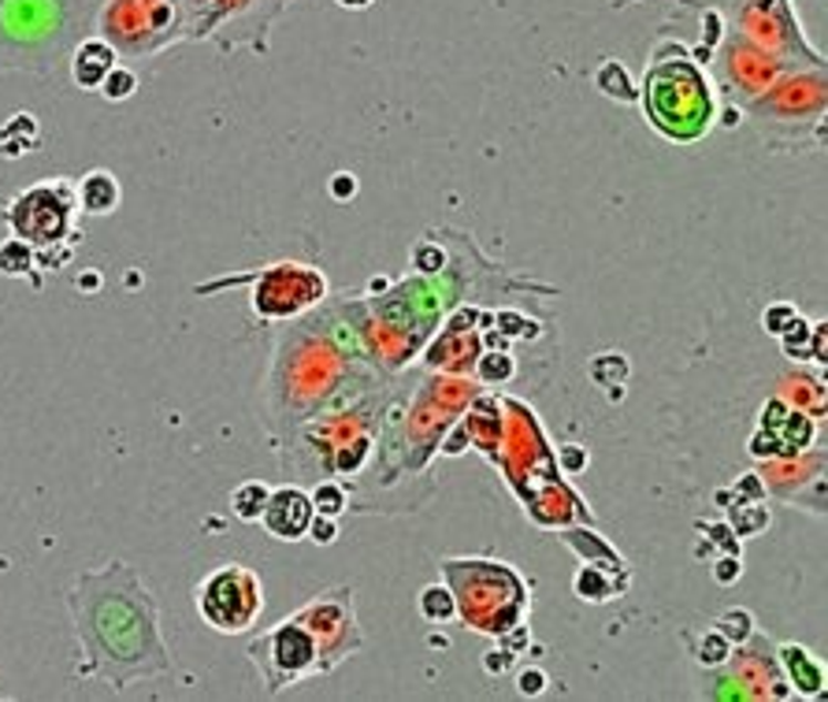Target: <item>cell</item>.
I'll list each match as a JSON object with an SVG mask.
<instances>
[{"instance_id":"26","label":"cell","mask_w":828,"mask_h":702,"mask_svg":"<svg viewBox=\"0 0 828 702\" xmlns=\"http://www.w3.org/2000/svg\"><path fill=\"white\" fill-rule=\"evenodd\" d=\"M308 532H313L316 543H335V539H338L335 517H324V513H316V517H313V528H308Z\"/></svg>"},{"instance_id":"10","label":"cell","mask_w":828,"mask_h":702,"mask_svg":"<svg viewBox=\"0 0 828 702\" xmlns=\"http://www.w3.org/2000/svg\"><path fill=\"white\" fill-rule=\"evenodd\" d=\"M294 617L316 636L324 673H331L338 662H346L349 654H357L360 643H365V639H360V628H357L354 603H349V587L319 591V598H313V603Z\"/></svg>"},{"instance_id":"18","label":"cell","mask_w":828,"mask_h":702,"mask_svg":"<svg viewBox=\"0 0 828 702\" xmlns=\"http://www.w3.org/2000/svg\"><path fill=\"white\" fill-rule=\"evenodd\" d=\"M595 86L602 90L606 97H614V101H636L639 97V90L631 86L628 71L620 67L617 60H606V64L595 71Z\"/></svg>"},{"instance_id":"6","label":"cell","mask_w":828,"mask_h":702,"mask_svg":"<svg viewBox=\"0 0 828 702\" xmlns=\"http://www.w3.org/2000/svg\"><path fill=\"white\" fill-rule=\"evenodd\" d=\"M736 34L788 67H825V56L806 41L788 0H721Z\"/></svg>"},{"instance_id":"21","label":"cell","mask_w":828,"mask_h":702,"mask_svg":"<svg viewBox=\"0 0 828 702\" xmlns=\"http://www.w3.org/2000/svg\"><path fill=\"white\" fill-rule=\"evenodd\" d=\"M420 614L428 617V621H447V617H453V591H450V587H442V584L423 587Z\"/></svg>"},{"instance_id":"17","label":"cell","mask_w":828,"mask_h":702,"mask_svg":"<svg viewBox=\"0 0 828 702\" xmlns=\"http://www.w3.org/2000/svg\"><path fill=\"white\" fill-rule=\"evenodd\" d=\"M268 494H272V488L261 480H245L238 483V488L231 491V510L238 521H261L264 517V505H268Z\"/></svg>"},{"instance_id":"25","label":"cell","mask_w":828,"mask_h":702,"mask_svg":"<svg viewBox=\"0 0 828 702\" xmlns=\"http://www.w3.org/2000/svg\"><path fill=\"white\" fill-rule=\"evenodd\" d=\"M357 193V179L349 171H338L335 179H331V198L335 201H349Z\"/></svg>"},{"instance_id":"9","label":"cell","mask_w":828,"mask_h":702,"mask_svg":"<svg viewBox=\"0 0 828 702\" xmlns=\"http://www.w3.org/2000/svg\"><path fill=\"white\" fill-rule=\"evenodd\" d=\"M71 205H75V193L67 182H38L34 190H23L8 205L4 220L15 239L30 245H56L71 231Z\"/></svg>"},{"instance_id":"27","label":"cell","mask_w":828,"mask_h":702,"mask_svg":"<svg viewBox=\"0 0 828 702\" xmlns=\"http://www.w3.org/2000/svg\"><path fill=\"white\" fill-rule=\"evenodd\" d=\"M543 688H546V677L539 673V669H527V673L521 677V695H539Z\"/></svg>"},{"instance_id":"15","label":"cell","mask_w":828,"mask_h":702,"mask_svg":"<svg viewBox=\"0 0 828 702\" xmlns=\"http://www.w3.org/2000/svg\"><path fill=\"white\" fill-rule=\"evenodd\" d=\"M123 201V190H119V179L112 171H90L82 175L78 182V205L82 212L90 216H112L119 209Z\"/></svg>"},{"instance_id":"19","label":"cell","mask_w":828,"mask_h":702,"mask_svg":"<svg viewBox=\"0 0 828 702\" xmlns=\"http://www.w3.org/2000/svg\"><path fill=\"white\" fill-rule=\"evenodd\" d=\"M34 250H30V242L23 239H8L0 245V272L4 275H30L34 272Z\"/></svg>"},{"instance_id":"7","label":"cell","mask_w":828,"mask_h":702,"mask_svg":"<svg viewBox=\"0 0 828 702\" xmlns=\"http://www.w3.org/2000/svg\"><path fill=\"white\" fill-rule=\"evenodd\" d=\"M193 603H198L205 625L223 636H238L256 621V614L264 606V591L253 569H245V565H220V569L209 573L198 584Z\"/></svg>"},{"instance_id":"23","label":"cell","mask_w":828,"mask_h":702,"mask_svg":"<svg viewBox=\"0 0 828 702\" xmlns=\"http://www.w3.org/2000/svg\"><path fill=\"white\" fill-rule=\"evenodd\" d=\"M713 628H717L729 643H743V639L754 632V617L747 610H729V614L717 617V625H713Z\"/></svg>"},{"instance_id":"1","label":"cell","mask_w":828,"mask_h":702,"mask_svg":"<svg viewBox=\"0 0 828 702\" xmlns=\"http://www.w3.org/2000/svg\"><path fill=\"white\" fill-rule=\"evenodd\" d=\"M67 610L75 617L90 677L127 688L130 680L171 669L157 598L145 591L127 562H108L97 573H82L67 591Z\"/></svg>"},{"instance_id":"8","label":"cell","mask_w":828,"mask_h":702,"mask_svg":"<svg viewBox=\"0 0 828 702\" xmlns=\"http://www.w3.org/2000/svg\"><path fill=\"white\" fill-rule=\"evenodd\" d=\"M250 658L261 666L264 684L279 691L286 684H297V680H308L316 673H324V662H319V643L308 628L297 621V617H286L283 625L272 628L268 636H261L250 647Z\"/></svg>"},{"instance_id":"20","label":"cell","mask_w":828,"mask_h":702,"mask_svg":"<svg viewBox=\"0 0 828 702\" xmlns=\"http://www.w3.org/2000/svg\"><path fill=\"white\" fill-rule=\"evenodd\" d=\"M134 90H138V75H134V67H127V64H116L105 75V82H101V97L105 101H127V97H134Z\"/></svg>"},{"instance_id":"5","label":"cell","mask_w":828,"mask_h":702,"mask_svg":"<svg viewBox=\"0 0 828 702\" xmlns=\"http://www.w3.org/2000/svg\"><path fill=\"white\" fill-rule=\"evenodd\" d=\"M190 12L179 0H108L97 15V34L119 56H153L190 30Z\"/></svg>"},{"instance_id":"24","label":"cell","mask_w":828,"mask_h":702,"mask_svg":"<svg viewBox=\"0 0 828 702\" xmlns=\"http://www.w3.org/2000/svg\"><path fill=\"white\" fill-rule=\"evenodd\" d=\"M695 654H699L702 666H724V662H729L732 650H729V639H724L717 628H713V632L695 647Z\"/></svg>"},{"instance_id":"11","label":"cell","mask_w":828,"mask_h":702,"mask_svg":"<svg viewBox=\"0 0 828 702\" xmlns=\"http://www.w3.org/2000/svg\"><path fill=\"white\" fill-rule=\"evenodd\" d=\"M788 71H795V67L780 64V60L769 56V53H762L754 41L736 34L732 27L724 30V38L717 45V82L732 101L747 105V101L765 93L776 78L788 75Z\"/></svg>"},{"instance_id":"30","label":"cell","mask_w":828,"mask_h":702,"mask_svg":"<svg viewBox=\"0 0 828 702\" xmlns=\"http://www.w3.org/2000/svg\"><path fill=\"white\" fill-rule=\"evenodd\" d=\"M338 8H349V12H357V8H368V4H376V0H335Z\"/></svg>"},{"instance_id":"4","label":"cell","mask_w":828,"mask_h":702,"mask_svg":"<svg viewBox=\"0 0 828 702\" xmlns=\"http://www.w3.org/2000/svg\"><path fill=\"white\" fill-rule=\"evenodd\" d=\"M825 67H795L743 105V116L773 149L825 146Z\"/></svg>"},{"instance_id":"12","label":"cell","mask_w":828,"mask_h":702,"mask_svg":"<svg viewBox=\"0 0 828 702\" xmlns=\"http://www.w3.org/2000/svg\"><path fill=\"white\" fill-rule=\"evenodd\" d=\"M319 279L308 264H275L261 275V291H256V308L268 316H294L305 305H313L324 291H302V283Z\"/></svg>"},{"instance_id":"22","label":"cell","mask_w":828,"mask_h":702,"mask_svg":"<svg viewBox=\"0 0 828 702\" xmlns=\"http://www.w3.org/2000/svg\"><path fill=\"white\" fill-rule=\"evenodd\" d=\"M316 505V513H324V517H338V513L346 510V488L338 480H324L316 483V491L308 494Z\"/></svg>"},{"instance_id":"28","label":"cell","mask_w":828,"mask_h":702,"mask_svg":"<svg viewBox=\"0 0 828 702\" xmlns=\"http://www.w3.org/2000/svg\"><path fill=\"white\" fill-rule=\"evenodd\" d=\"M179 4L186 8V12H190V19H193V23H198V19H201V12H205V8L212 4V0H179ZM193 23H190V30H193Z\"/></svg>"},{"instance_id":"3","label":"cell","mask_w":828,"mask_h":702,"mask_svg":"<svg viewBox=\"0 0 828 702\" xmlns=\"http://www.w3.org/2000/svg\"><path fill=\"white\" fill-rule=\"evenodd\" d=\"M639 97H643L650 127L661 138L677 142V146H691V142L706 138V130L713 127L717 101H713L710 78L702 75V67L677 41H665V45H658L650 53Z\"/></svg>"},{"instance_id":"16","label":"cell","mask_w":828,"mask_h":702,"mask_svg":"<svg viewBox=\"0 0 828 702\" xmlns=\"http://www.w3.org/2000/svg\"><path fill=\"white\" fill-rule=\"evenodd\" d=\"M780 662H784V669H788V677H792V684H795L799 695H821V691H825V666L817 662L806 647L784 643L780 647Z\"/></svg>"},{"instance_id":"29","label":"cell","mask_w":828,"mask_h":702,"mask_svg":"<svg viewBox=\"0 0 828 702\" xmlns=\"http://www.w3.org/2000/svg\"><path fill=\"white\" fill-rule=\"evenodd\" d=\"M740 569H743V565H736V562H721L717 580H721V584H732V580H736V576H740Z\"/></svg>"},{"instance_id":"14","label":"cell","mask_w":828,"mask_h":702,"mask_svg":"<svg viewBox=\"0 0 828 702\" xmlns=\"http://www.w3.org/2000/svg\"><path fill=\"white\" fill-rule=\"evenodd\" d=\"M116 60H119V53L116 49L108 45L105 38L101 34H90V38H82L78 45H75V53L67 56V64H71V82H75L78 90H101V82H105V75L112 67H116Z\"/></svg>"},{"instance_id":"2","label":"cell","mask_w":828,"mask_h":702,"mask_svg":"<svg viewBox=\"0 0 828 702\" xmlns=\"http://www.w3.org/2000/svg\"><path fill=\"white\" fill-rule=\"evenodd\" d=\"M105 4L108 0H0V75H53L60 60L97 30Z\"/></svg>"},{"instance_id":"13","label":"cell","mask_w":828,"mask_h":702,"mask_svg":"<svg viewBox=\"0 0 828 702\" xmlns=\"http://www.w3.org/2000/svg\"><path fill=\"white\" fill-rule=\"evenodd\" d=\"M313 517H316V505H313V499H308V491L286 483V488H275L272 494H268L261 524L268 528V535H275V539L297 543V539H305L308 528H313Z\"/></svg>"}]
</instances>
